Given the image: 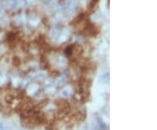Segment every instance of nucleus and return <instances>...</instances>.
<instances>
[{"instance_id":"nucleus-4","label":"nucleus","mask_w":157,"mask_h":130,"mask_svg":"<svg viewBox=\"0 0 157 130\" xmlns=\"http://www.w3.org/2000/svg\"><path fill=\"white\" fill-rule=\"evenodd\" d=\"M86 130H89V129H87V128H86Z\"/></svg>"},{"instance_id":"nucleus-2","label":"nucleus","mask_w":157,"mask_h":130,"mask_svg":"<svg viewBox=\"0 0 157 130\" xmlns=\"http://www.w3.org/2000/svg\"><path fill=\"white\" fill-rule=\"evenodd\" d=\"M61 96L63 98H67V97L70 96V92L67 89H65L61 92Z\"/></svg>"},{"instance_id":"nucleus-3","label":"nucleus","mask_w":157,"mask_h":130,"mask_svg":"<svg viewBox=\"0 0 157 130\" xmlns=\"http://www.w3.org/2000/svg\"><path fill=\"white\" fill-rule=\"evenodd\" d=\"M7 127H6L5 123H3V122H0V130H7Z\"/></svg>"},{"instance_id":"nucleus-1","label":"nucleus","mask_w":157,"mask_h":130,"mask_svg":"<svg viewBox=\"0 0 157 130\" xmlns=\"http://www.w3.org/2000/svg\"><path fill=\"white\" fill-rule=\"evenodd\" d=\"M96 121H97V124L99 126V128H101V130L107 129V124L104 122V120L101 119L100 116H97L96 117Z\"/></svg>"}]
</instances>
